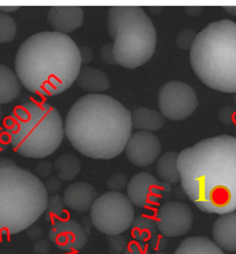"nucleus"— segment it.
Here are the masks:
<instances>
[{
    "mask_svg": "<svg viewBox=\"0 0 236 254\" xmlns=\"http://www.w3.org/2000/svg\"><path fill=\"white\" fill-rule=\"evenodd\" d=\"M177 167L184 193L200 211H236V137L223 134L186 148Z\"/></svg>",
    "mask_w": 236,
    "mask_h": 254,
    "instance_id": "f257e3e1",
    "label": "nucleus"
},
{
    "mask_svg": "<svg viewBox=\"0 0 236 254\" xmlns=\"http://www.w3.org/2000/svg\"><path fill=\"white\" fill-rule=\"evenodd\" d=\"M131 112L116 99L89 94L66 115L64 133L78 152L95 160H110L124 151L132 132Z\"/></svg>",
    "mask_w": 236,
    "mask_h": 254,
    "instance_id": "f03ea898",
    "label": "nucleus"
},
{
    "mask_svg": "<svg viewBox=\"0 0 236 254\" xmlns=\"http://www.w3.org/2000/svg\"><path fill=\"white\" fill-rule=\"evenodd\" d=\"M15 71L30 92L44 97L60 94L76 81L80 51L68 35L42 31L23 42L15 57Z\"/></svg>",
    "mask_w": 236,
    "mask_h": 254,
    "instance_id": "7ed1b4c3",
    "label": "nucleus"
},
{
    "mask_svg": "<svg viewBox=\"0 0 236 254\" xmlns=\"http://www.w3.org/2000/svg\"><path fill=\"white\" fill-rule=\"evenodd\" d=\"M49 194L32 172L0 157V235H14L33 225L45 212Z\"/></svg>",
    "mask_w": 236,
    "mask_h": 254,
    "instance_id": "20e7f679",
    "label": "nucleus"
},
{
    "mask_svg": "<svg viewBox=\"0 0 236 254\" xmlns=\"http://www.w3.org/2000/svg\"><path fill=\"white\" fill-rule=\"evenodd\" d=\"M192 68L210 89L236 93V22L220 19L197 34L190 50Z\"/></svg>",
    "mask_w": 236,
    "mask_h": 254,
    "instance_id": "39448f33",
    "label": "nucleus"
},
{
    "mask_svg": "<svg viewBox=\"0 0 236 254\" xmlns=\"http://www.w3.org/2000/svg\"><path fill=\"white\" fill-rule=\"evenodd\" d=\"M10 144L25 158L41 159L59 147L64 125L57 109L45 102L30 100L16 107L3 124Z\"/></svg>",
    "mask_w": 236,
    "mask_h": 254,
    "instance_id": "423d86ee",
    "label": "nucleus"
},
{
    "mask_svg": "<svg viewBox=\"0 0 236 254\" xmlns=\"http://www.w3.org/2000/svg\"><path fill=\"white\" fill-rule=\"evenodd\" d=\"M108 30L114 40V56L117 64L133 69L152 58L156 48V31L142 7H111Z\"/></svg>",
    "mask_w": 236,
    "mask_h": 254,
    "instance_id": "0eeeda50",
    "label": "nucleus"
},
{
    "mask_svg": "<svg viewBox=\"0 0 236 254\" xmlns=\"http://www.w3.org/2000/svg\"><path fill=\"white\" fill-rule=\"evenodd\" d=\"M133 204L124 194L109 191L97 197L91 209V220L99 232L107 236L122 234L135 218Z\"/></svg>",
    "mask_w": 236,
    "mask_h": 254,
    "instance_id": "6e6552de",
    "label": "nucleus"
},
{
    "mask_svg": "<svg viewBox=\"0 0 236 254\" xmlns=\"http://www.w3.org/2000/svg\"><path fill=\"white\" fill-rule=\"evenodd\" d=\"M198 105L196 92L186 83L171 81L160 88L158 107L164 118L183 121L194 113Z\"/></svg>",
    "mask_w": 236,
    "mask_h": 254,
    "instance_id": "1a4fd4ad",
    "label": "nucleus"
},
{
    "mask_svg": "<svg viewBox=\"0 0 236 254\" xmlns=\"http://www.w3.org/2000/svg\"><path fill=\"white\" fill-rule=\"evenodd\" d=\"M158 229L167 238L185 235L191 229L193 214L189 206L179 201H169L157 211Z\"/></svg>",
    "mask_w": 236,
    "mask_h": 254,
    "instance_id": "9d476101",
    "label": "nucleus"
},
{
    "mask_svg": "<svg viewBox=\"0 0 236 254\" xmlns=\"http://www.w3.org/2000/svg\"><path fill=\"white\" fill-rule=\"evenodd\" d=\"M128 161L144 168L154 163L161 153V144L152 132L138 130L131 134L124 149Z\"/></svg>",
    "mask_w": 236,
    "mask_h": 254,
    "instance_id": "9b49d317",
    "label": "nucleus"
},
{
    "mask_svg": "<svg viewBox=\"0 0 236 254\" xmlns=\"http://www.w3.org/2000/svg\"><path fill=\"white\" fill-rule=\"evenodd\" d=\"M49 238L58 248L66 252L80 251L88 241L85 229L70 218H61L51 223Z\"/></svg>",
    "mask_w": 236,
    "mask_h": 254,
    "instance_id": "f8f14e48",
    "label": "nucleus"
},
{
    "mask_svg": "<svg viewBox=\"0 0 236 254\" xmlns=\"http://www.w3.org/2000/svg\"><path fill=\"white\" fill-rule=\"evenodd\" d=\"M126 195L137 207H152L163 198L162 182L149 173H139L128 182Z\"/></svg>",
    "mask_w": 236,
    "mask_h": 254,
    "instance_id": "ddd939ff",
    "label": "nucleus"
},
{
    "mask_svg": "<svg viewBox=\"0 0 236 254\" xmlns=\"http://www.w3.org/2000/svg\"><path fill=\"white\" fill-rule=\"evenodd\" d=\"M47 18L55 31L67 35L82 25L83 10L82 7L77 6H51Z\"/></svg>",
    "mask_w": 236,
    "mask_h": 254,
    "instance_id": "4468645a",
    "label": "nucleus"
},
{
    "mask_svg": "<svg viewBox=\"0 0 236 254\" xmlns=\"http://www.w3.org/2000/svg\"><path fill=\"white\" fill-rule=\"evenodd\" d=\"M62 198L66 207L72 211L85 212L92 207L96 199V191L89 183L76 182L66 188Z\"/></svg>",
    "mask_w": 236,
    "mask_h": 254,
    "instance_id": "2eb2a0df",
    "label": "nucleus"
},
{
    "mask_svg": "<svg viewBox=\"0 0 236 254\" xmlns=\"http://www.w3.org/2000/svg\"><path fill=\"white\" fill-rule=\"evenodd\" d=\"M212 235L222 250L236 252V211L220 215L213 225Z\"/></svg>",
    "mask_w": 236,
    "mask_h": 254,
    "instance_id": "dca6fc26",
    "label": "nucleus"
},
{
    "mask_svg": "<svg viewBox=\"0 0 236 254\" xmlns=\"http://www.w3.org/2000/svg\"><path fill=\"white\" fill-rule=\"evenodd\" d=\"M76 81L81 89L91 94H101L110 86L108 77L104 72L89 66L81 68Z\"/></svg>",
    "mask_w": 236,
    "mask_h": 254,
    "instance_id": "f3484780",
    "label": "nucleus"
},
{
    "mask_svg": "<svg viewBox=\"0 0 236 254\" xmlns=\"http://www.w3.org/2000/svg\"><path fill=\"white\" fill-rule=\"evenodd\" d=\"M132 127L144 131H157L163 128L165 118L161 113L153 109L138 107L131 112Z\"/></svg>",
    "mask_w": 236,
    "mask_h": 254,
    "instance_id": "a211bd4d",
    "label": "nucleus"
},
{
    "mask_svg": "<svg viewBox=\"0 0 236 254\" xmlns=\"http://www.w3.org/2000/svg\"><path fill=\"white\" fill-rule=\"evenodd\" d=\"M21 93V82L9 67L0 64V105L16 100Z\"/></svg>",
    "mask_w": 236,
    "mask_h": 254,
    "instance_id": "6ab92c4d",
    "label": "nucleus"
},
{
    "mask_svg": "<svg viewBox=\"0 0 236 254\" xmlns=\"http://www.w3.org/2000/svg\"><path fill=\"white\" fill-rule=\"evenodd\" d=\"M174 254H225L214 242L203 236L186 238Z\"/></svg>",
    "mask_w": 236,
    "mask_h": 254,
    "instance_id": "aec40b11",
    "label": "nucleus"
},
{
    "mask_svg": "<svg viewBox=\"0 0 236 254\" xmlns=\"http://www.w3.org/2000/svg\"><path fill=\"white\" fill-rule=\"evenodd\" d=\"M178 153L168 151L158 158L156 172L158 177L163 182L171 185L177 184L180 182V176L177 167Z\"/></svg>",
    "mask_w": 236,
    "mask_h": 254,
    "instance_id": "412c9836",
    "label": "nucleus"
},
{
    "mask_svg": "<svg viewBox=\"0 0 236 254\" xmlns=\"http://www.w3.org/2000/svg\"><path fill=\"white\" fill-rule=\"evenodd\" d=\"M54 169L59 180L66 182L72 181L80 174V161L74 155L66 153L56 159Z\"/></svg>",
    "mask_w": 236,
    "mask_h": 254,
    "instance_id": "4be33fe9",
    "label": "nucleus"
},
{
    "mask_svg": "<svg viewBox=\"0 0 236 254\" xmlns=\"http://www.w3.org/2000/svg\"><path fill=\"white\" fill-rule=\"evenodd\" d=\"M130 227L135 241L144 243L149 241L158 230L156 218L148 215H140L134 218Z\"/></svg>",
    "mask_w": 236,
    "mask_h": 254,
    "instance_id": "5701e85b",
    "label": "nucleus"
},
{
    "mask_svg": "<svg viewBox=\"0 0 236 254\" xmlns=\"http://www.w3.org/2000/svg\"><path fill=\"white\" fill-rule=\"evenodd\" d=\"M65 206L62 197L59 194L51 195L49 198L47 209L45 211V220L47 222H53L56 220L64 218Z\"/></svg>",
    "mask_w": 236,
    "mask_h": 254,
    "instance_id": "b1692460",
    "label": "nucleus"
},
{
    "mask_svg": "<svg viewBox=\"0 0 236 254\" xmlns=\"http://www.w3.org/2000/svg\"><path fill=\"white\" fill-rule=\"evenodd\" d=\"M17 34L16 23L8 14L0 12V44L13 42Z\"/></svg>",
    "mask_w": 236,
    "mask_h": 254,
    "instance_id": "393cba45",
    "label": "nucleus"
},
{
    "mask_svg": "<svg viewBox=\"0 0 236 254\" xmlns=\"http://www.w3.org/2000/svg\"><path fill=\"white\" fill-rule=\"evenodd\" d=\"M128 178L124 174H112L106 181V185L111 191L120 192L127 188Z\"/></svg>",
    "mask_w": 236,
    "mask_h": 254,
    "instance_id": "a878e982",
    "label": "nucleus"
},
{
    "mask_svg": "<svg viewBox=\"0 0 236 254\" xmlns=\"http://www.w3.org/2000/svg\"><path fill=\"white\" fill-rule=\"evenodd\" d=\"M196 36L197 33L194 30L191 29L183 30L177 35L176 44L177 47L182 50H191Z\"/></svg>",
    "mask_w": 236,
    "mask_h": 254,
    "instance_id": "bb28decb",
    "label": "nucleus"
},
{
    "mask_svg": "<svg viewBox=\"0 0 236 254\" xmlns=\"http://www.w3.org/2000/svg\"><path fill=\"white\" fill-rule=\"evenodd\" d=\"M109 242V254H121L124 252L128 243L126 238L121 234L107 236Z\"/></svg>",
    "mask_w": 236,
    "mask_h": 254,
    "instance_id": "cd10ccee",
    "label": "nucleus"
},
{
    "mask_svg": "<svg viewBox=\"0 0 236 254\" xmlns=\"http://www.w3.org/2000/svg\"><path fill=\"white\" fill-rule=\"evenodd\" d=\"M219 121L225 126H233L236 124V108L234 106H225L219 113Z\"/></svg>",
    "mask_w": 236,
    "mask_h": 254,
    "instance_id": "c85d7f7f",
    "label": "nucleus"
},
{
    "mask_svg": "<svg viewBox=\"0 0 236 254\" xmlns=\"http://www.w3.org/2000/svg\"><path fill=\"white\" fill-rule=\"evenodd\" d=\"M151 251L147 243L135 241L128 243L123 254H151Z\"/></svg>",
    "mask_w": 236,
    "mask_h": 254,
    "instance_id": "c756f323",
    "label": "nucleus"
},
{
    "mask_svg": "<svg viewBox=\"0 0 236 254\" xmlns=\"http://www.w3.org/2000/svg\"><path fill=\"white\" fill-rule=\"evenodd\" d=\"M169 242L166 236L163 234H155L148 241V246L151 250L158 252H163L168 246Z\"/></svg>",
    "mask_w": 236,
    "mask_h": 254,
    "instance_id": "7c9ffc66",
    "label": "nucleus"
},
{
    "mask_svg": "<svg viewBox=\"0 0 236 254\" xmlns=\"http://www.w3.org/2000/svg\"><path fill=\"white\" fill-rule=\"evenodd\" d=\"M44 186L48 194L55 195L61 190L62 184H61V180H59V178L56 176H51L46 180L44 183Z\"/></svg>",
    "mask_w": 236,
    "mask_h": 254,
    "instance_id": "2f4dec72",
    "label": "nucleus"
},
{
    "mask_svg": "<svg viewBox=\"0 0 236 254\" xmlns=\"http://www.w3.org/2000/svg\"><path fill=\"white\" fill-rule=\"evenodd\" d=\"M100 58L104 63L107 64H116L113 44L108 43L102 47L101 50H100Z\"/></svg>",
    "mask_w": 236,
    "mask_h": 254,
    "instance_id": "473e14b6",
    "label": "nucleus"
},
{
    "mask_svg": "<svg viewBox=\"0 0 236 254\" xmlns=\"http://www.w3.org/2000/svg\"><path fill=\"white\" fill-rule=\"evenodd\" d=\"M54 170V165L48 160H42L35 166V172L42 178H48Z\"/></svg>",
    "mask_w": 236,
    "mask_h": 254,
    "instance_id": "72a5a7b5",
    "label": "nucleus"
},
{
    "mask_svg": "<svg viewBox=\"0 0 236 254\" xmlns=\"http://www.w3.org/2000/svg\"><path fill=\"white\" fill-rule=\"evenodd\" d=\"M51 250V243L48 240L40 239L33 245V251L36 254H47Z\"/></svg>",
    "mask_w": 236,
    "mask_h": 254,
    "instance_id": "f704fd0d",
    "label": "nucleus"
},
{
    "mask_svg": "<svg viewBox=\"0 0 236 254\" xmlns=\"http://www.w3.org/2000/svg\"><path fill=\"white\" fill-rule=\"evenodd\" d=\"M80 51L81 62L82 64H87L92 61L93 54V51L87 46H81L79 47Z\"/></svg>",
    "mask_w": 236,
    "mask_h": 254,
    "instance_id": "c9c22d12",
    "label": "nucleus"
},
{
    "mask_svg": "<svg viewBox=\"0 0 236 254\" xmlns=\"http://www.w3.org/2000/svg\"><path fill=\"white\" fill-rule=\"evenodd\" d=\"M43 235V230L40 226L31 225L28 228L27 236L31 241H37Z\"/></svg>",
    "mask_w": 236,
    "mask_h": 254,
    "instance_id": "e433bc0d",
    "label": "nucleus"
},
{
    "mask_svg": "<svg viewBox=\"0 0 236 254\" xmlns=\"http://www.w3.org/2000/svg\"><path fill=\"white\" fill-rule=\"evenodd\" d=\"M9 145V137L4 127L0 126V154L6 151Z\"/></svg>",
    "mask_w": 236,
    "mask_h": 254,
    "instance_id": "4c0bfd02",
    "label": "nucleus"
},
{
    "mask_svg": "<svg viewBox=\"0 0 236 254\" xmlns=\"http://www.w3.org/2000/svg\"><path fill=\"white\" fill-rule=\"evenodd\" d=\"M202 7L201 6H187L185 8L186 13L192 17H196L201 13Z\"/></svg>",
    "mask_w": 236,
    "mask_h": 254,
    "instance_id": "58836bf2",
    "label": "nucleus"
},
{
    "mask_svg": "<svg viewBox=\"0 0 236 254\" xmlns=\"http://www.w3.org/2000/svg\"><path fill=\"white\" fill-rule=\"evenodd\" d=\"M173 188L172 185L168 183L162 181V191H163V197L165 195H169L172 191Z\"/></svg>",
    "mask_w": 236,
    "mask_h": 254,
    "instance_id": "ea45409f",
    "label": "nucleus"
},
{
    "mask_svg": "<svg viewBox=\"0 0 236 254\" xmlns=\"http://www.w3.org/2000/svg\"><path fill=\"white\" fill-rule=\"evenodd\" d=\"M19 8V6H0V11L4 13H12V12L16 11Z\"/></svg>",
    "mask_w": 236,
    "mask_h": 254,
    "instance_id": "a19ab883",
    "label": "nucleus"
},
{
    "mask_svg": "<svg viewBox=\"0 0 236 254\" xmlns=\"http://www.w3.org/2000/svg\"><path fill=\"white\" fill-rule=\"evenodd\" d=\"M223 8L230 15L236 16V6H223Z\"/></svg>",
    "mask_w": 236,
    "mask_h": 254,
    "instance_id": "79ce46f5",
    "label": "nucleus"
},
{
    "mask_svg": "<svg viewBox=\"0 0 236 254\" xmlns=\"http://www.w3.org/2000/svg\"><path fill=\"white\" fill-rule=\"evenodd\" d=\"M3 117V110L2 108H1V106H0V121L2 119Z\"/></svg>",
    "mask_w": 236,
    "mask_h": 254,
    "instance_id": "37998d69",
    "label": "nucleus"
},
{
    "mask_svg": "<svg viewBox=\"0 0 236 254\" xmlns=\"http://www.w3.org/2000/svg\"><path fill=\"white\" fill-rule=\"evenodd\" d=\"M234 107L236 108V93H235V95H234Z\"/></svg>",
    "mask_w": 236,
    "mask_h": 254,
    "instance_id": "c03bdc74",
    "label": "nucleus"
},
{
    "mask_svg": "<svg viewBox=\"0 0 236 254\" xmlns=\"http://www.w3.org/2000/svg\"><path fill=\"white\" fill-rule=\"evenodd\" d=\"M153 254H168L165 253V252H156V253Z\"/></svg>",
    "mask_w": 236,
    "mask_h": 254,
    "instance_id": "a18cd8bd",
    "label": "nucleus"
},
{
    "mask_svg": "<svg viewBox=\"0 0 236 254\" xmlns=\"http://www.w3.org/2000/svg\"><path fill=\"white\" fill-rule=\"evenodd\" d=\"M235 129H236V124L235 125Z\"/></svg>",
    "mask_w": 236,
    "mask_h": 254,
    "instance_id": "49530a36",
    "label": "nucleus"
}]
</instances>
